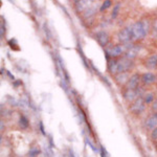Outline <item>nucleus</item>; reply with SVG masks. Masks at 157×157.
<instances>
[{"instance_id": "obj_1", "label": "nucleus", "mask_w": 157, "mask_h": 157, "mask_svg": "<svg viewBox=\"0 0 157 157\" xmlns=\"http://www.w3.org/2000/svg\"><path fill=\"white\" fill-rule=\"evenodd\" d=\"M131 26H132L133 41H141V40H144L151 30V25L148 19L139 20V21L135 22Z\"/></svg>"}, {"instance_id": "obj_2", "label": "nucleus", "mask_w": 157, "mask_h": 157, "mask_svg": "<svg viewBox=\"0 0 157 157\" xmlns=\"http://www.w3.org/2000/svg\"><path fill=\"white\" fill-rule=\"evenodd\" d=\"M132 43H126V44H117L114 46H110L106 48V54H107V58H111V59H117L123 54H126V52L132 47Z\"/></svg>"}, {"instance_id": "obj_3", "label": "nucleus", "mask_w": 157, "mask_h": 157, "mask_svg": "<svg viewBox=\"0 0 157 157\" xmlns=\"http://www.w3.org/2000/svg\"><path fill=\"white\" fill-rule=\"evenodd\" d=\"M100 0H75V9L80 14H84L86 11H88L91 7L98 6Z\"/></svg>"}, {"instance_id": "obj_4", "label": "nucleus", "mask_w": 157, "mask_h": 157, "mask_svg": "<svg viewBox=\"0 0 157 157\" xmlns=\"http://www.w3.org/2000/svg\"><path fill=\"white\" fill-rule=\"evenodd\" d=\"M134 67L133 60L124 57L121 59H116V75L121 72H128Z\"/></svg>"}, {"instance_id": "obj_5", "label": "nucleus", "mask_w": 157, "mask_h": 157, "mask_svg": "<svg viewBox=\"0 0 157 157\" xmlns=\"http://www.w3.org/2000/svg\"><path fill=\"white\" fill-rule=\"evenodd\" d=\"M130 112L134 115H141L146 110V103L144 101L143 97H139L138 98H136L133 103L130 104V107H129Z\"/></svg>"}, {"instance_id": "obj_6", "label": "nucleus", "mask_w": 157, "mask_h": 157, "mask_svg": "<svg viewBox=\"0 0 157 157\" xmlns=\"http://www.w3.org/2000/svg\"><path fill=\"white\" fill-rule=\"evenodd\" d=\"M117 39L121 44H126V43H130L133 40L132 35V26H127L125 29L120 30L117 34Z\"/></svg>"}, {"instance_id": "obj_7", "label": "nucleus", "mask_w": 157, "mask_h": 157, "mask_svg": "<svg viewBox=\"0 0 157 157\" xmlns=\"http://www.w3.org/2000/svg\"><path fill=\"white\" fill-rule=\"evenodd\" d=\"M139 88H140V87H139ZM139 88H137V89H135V90L126 88V90L124 91V93H123L124 98H125L128 103L131 104V103H133L136 98H138L139 97H143V94L139 92Z\"/></svg>"}, {"instance_id": "obj_8", "label": "nucleus", "mask_w": 157, "mask_h": 157, "mask_svg": "<svg viewBox=\"0 0 157 157\" xmlns=\"http://www.w3.org/2000/svg\"><path fill=\"white\" fill-rule=\"evenodd\" d=\"M140 82H141V75H139L138 73H133L132 75L130 77L128 81V84L126 87L128 89H137V88L140 87Z\"/></svg>"}, {"instance_id": "obj_9", "label": "nucleus", "mask_w": 157, "mask_h": 157, "mask_svg": "<svg viewBox=\"0 0 157 157\" xmlns=\"http://www.w3.org/2000/svg\"><path fill=\"white\" fill-rule=\"evenodd\" d=\"M95 39H97L98 44L103 47H107L109 44V41H110L109 35L105 30H100V32H98L97 34H95Z\"/></svg>"}, {"instance_id": "obj_10", "label": "nucleus", "mask_w": 157, "mask_h": 157, "mask_svg": "<svg viewBox=\"0 0 157 157\" xmlns=\"http://www.w3.org/2000/svg\"><path fill=\"white\" fill-rule=\"evenodd\" d=\"M145 127L148 131H153L157 128V113H152L145 121Z\"/></svg>"}, {"instance_id": "obj_11", "label": "nucleus", "mask_w": 157, "mask_h": 157, "mask_svg": "<svg viewBox=\"0 0 157 157\" xmlns=\"http://www.w3.org/2000/svg\"><path fill=\"white\" fill-rule=\"evenodd\" d=\"M129 78H130V75L128 72H121L114 75L115 82L120 86H127Z\"/></svg>"}, {"instance_id": "obj_12", "label": "nucleus", "mask_w": 157, "mask_h": 157, "mask_svg": "<svg viewBox=\"0 0 157 157\" xmlns=\"http://www.w3.org/2000/svg\"><path fill=\"white\" fill-rule=\"evenodd\" d=\"M157 81V77L152 72H146L141 75V82L144 85H151Z\"/></svg>"}, {"instance_id": "obj_13", "label": "nucleus", "mask_w": 157, "mask_h": 157, "mask_svg": "<svg viewBox=\"0 0 157 157\" xmlns=\"http://www.w3.org/2000/svg\"><path fill=\"white\" fill-rule=\"evenodd\" d=\"M145 65L149 69H155V68H157V54L150 56L145 61Z\"/></svg>"}, {"instance_id": "obj_14", "label": "nucleus", "mask_w": 157, "mask_h": 157, "mask_svg": "<svg viewBox=\"0 0 157 157\" xmlns=\"http://www.w3.org/2000/svg\"><path fill=\"white\" fill-rule=\"evenodd\" d=\"M139 48H140V47H139L138 45H133L132 47H130V48H129L127 52H126L125 57L128 58V59H131V60L135 59V58L138 56Z\"/></svg>"}, {"instance_id": "obj_15", "label": "nucleus", "mask_w": 157, "mask_h": 157, "mask_svg": "<svg viewBox=\"0 0 157 157\" xmlns=\"http://www.w3.org/2000/svg\"><path fill=\"white\" fill-rule=\"evenodd\" d=\"M97 12H98V6H95L89 9L88 11H86L84 14H82V16L84 19H90V18H92L95 14H97Z\"/></svg>"}, {"instance_id": "obj_16", "label": "nucleus", "mask_w": 157, "mask_h": 157, "mask_svg": "<svg viewBox=\"0 0 157 157\" xmlns=\"http://www.w3.org/2000/svg\"><path fill=\"white\" fill-rule=\"evenodd\" d=\"M144 101H145L146 105H150L154 102V100H155V97H154V93L153 92H148V93H145L144 94Z\"/></svg>"}, {"instance_id": "obj_17", "label": "nucleus", "mask_w": 157, "mask_h": 157, "mask_svg": "<svg viewBox=\"0 0 157 157\" xmlns=\"http://www.w3.org/2000/svg\"><path fill=\"white\" fill-rule=\"evenodd\" d=\"M19 124H20V127L23 128V129H27L29 126V121H27V118L25 117L24 115H21L19 118Z\"/></svg>"}, {"instance_id": "obj_18", "label": "nucleus", "mask_w": 157, "mask_h": 157, "mask_svg": "<svg viewBox=\"0 0 157 157\" xmlns=\"http://www.w3.org/2000/svg\"><path fill=\"white\" fill-rule=\"evenodd\" d=\"M111 4H112L111 0H105V1L103 2L102 6H101V7H100V11H101V12H104L105 10H107L108 7H110V6H111Z\"/></svg>"}, {"instance_id": "obj_19", "label": "nucleus", "mask_w": 157, "mask_h": 157, "mask_svg": "<svg viewBox=\"0 0 157 157\" xmlns=\"http://www.w3.org/2000/svg\"><path fill=\"white\" fill-rule=\"evenodd\" d=\"M40 154V150L38 148H33L30 149L29 151V154H27V156L29 157H36Z\"/></svg>"}, {"instance_id": "obj_20", "label": "nucleus", "mask_w": 157, "mask_h": 157, "mask_svg": "<svg viewBox=\"0 0 157 157\" xmlns=\"http://www.w3.org/2000/svg\"><path fill=\"white\" fill-rule=\"evenodd\" d=\"M120 7H121V4H120V3H117L114 7H113L112 14H111V17H112V19H115L116 17H117V15H118V11H120Z\"/></svg>"}, {"instance_id": "obj_21", "label": "nucleus", "mask_w": 157, "mask_h": 157, "mask_svg": "<svg viewBox=\"0 0 157 157\" xmlns=\"http://www.w3.org/2000/svg\"><path fill=\"white\" fill-rule=\"evenodd\" d=\"M151 109L152 111H153V113H157V98L154 100V102L151 104Z\"/></svg>"}, {"instance_id": "obj_22", "label": "nucleus", "mask_w": 157, "mask_h": 157, "mask_svg": "<svg viewBox=\"0 0 157 157\" xmlns=\"http://www.w3.org/2000/svg\"><path fill=\"white\" fill-rule=\"evenodd\" d=\"M151 138L153 139V140L157 141V128L154 129L153 131H151Z\"/></svg>"}, {"instance_id": "obj_23", "label": "nucleus", "mask_w": 157, "mask_h": 157, "mask_svg": "<svg viewBox=\"0 0 157 157\" xmlns=\"http://www.w3.org/2000/svg\"><path fill=\"white\" fill-rule=\"evenodd\" d=\"M156 145H157V141H156Z\"/></svg>"}]
</instances>
